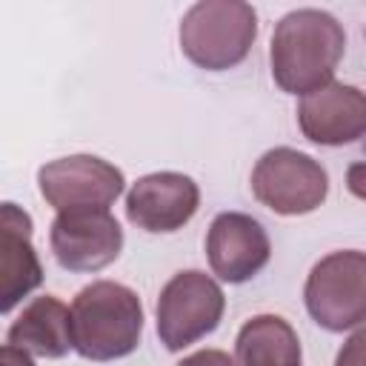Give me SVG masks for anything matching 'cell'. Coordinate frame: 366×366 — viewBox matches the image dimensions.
<instances>
[{
	"mask_svg": "<svg viewBox=\"0 0 366 366\" xmlns=\"http://www.w3.org/2000/svg\"><path fill=\"white\" fill-rule=\"evenodd\" d=\"M177 366H237L234 357L223 349H200L189 357H183Z\"/></svg>",
	"mask_w": 366,
	"mask_h": 366,
	"instance_id": "cell-15",
	"label": "cell"
},
{
	"mask_svg": "<svg viewBox=\"0 0 366 366\" xmlns=\"http://www.w3.org/2000/svg\"><path fill=\"white\" fill-rule=\"evenodd\" d=\"M200 206V189L189 174L180 172H152L132 183L126 194V217L132 226L169 234L183 229Z\"/></svg>",
	"mask_w": 366,
	"mask_h": 366,
	"instance_id": "cell-9",
	"label": "cell"
},
{
	"mask_svg": "<svg viewBox=\"0 0 366 366\" xmlns=\"http://www.w3.org/2000/svg\"><path fill=\"white\" fill-rule=\"evenodd\" d=\"M157 337L169 352H183L186 346L212 335L226 312V295L206 272L186 269L177 272L157 295Z\"/></svg>",
	"mask_w": 366,
	"mask_h": 366,
	"instance_id": "cell-5",
	"label": "cell"
},
{
	"mask_svg": "<svg viewBox=\"0 0 366 366\" xmlns=\"http://www.w3.org/2000/svg\"><path fill=\"white\" fill-rule=\"evenodd\" d=\"M252 194L257 203L283 217L315 212L329 194V174L306 152L277 146L269 149L252 169Z\"/></svg>",
	"mask_w": 366,
	"mask_h": 366,
	"instance_id": "cell-6",
	"label": "cell"
},
{
	"mask_svg": "<svg viewBox=\"0 0 366 366\" xmlns=\"http://www.w3.org/2000/svg\"><path fill=\"white\" fill-rule=\"evenodd\" d=\"M206 257L223 283H246L272 257L263 223L246 212H220L206 232Z\"/></svg>",
	"mask_w": 366,
	"mask_h": 366,
	"instance_id": "cell-10",
	"label": "cell"
},
{
	"mask_svg": "<svg viewBox=\"0 0 366 366\" xmlns=\"http://www.w3.org/2000/svg\"><path fill=\"white\" fill-rule=\"evenodd\" d=\"M54 260L66 272H100L123 252V229L106 209L57 212L49 229Z\"/></svg>",
	"mask_w": 366,
	"mask_h": 366,
	"instance_id": "cell-8",
	"label": "cell"
},
{
	"mask_svg": "<svg viewBox=\"0 0 366 366\" xmlns=\"http://www.w3.org/2000/svg\"><path fill=\"white\" fill-rule=\"evenodd\" d=\"M31 234V214L17 203H0V315L11 312L43 283V263Z\"/></svg>",
	"mask_w": 366,
	"mask_h": 366,
	"instance_id": "cell-12",
	"label": "cell"
},
{
	"mask_svg": "<svg viewBox=\"0 0 366 366\" xmlns=\"http://www.w3.org/2000/svg\"><path fill=\"white\" fill-rule=\"evenodd\" d=\"M306 312L326 332H352L366 317V254L343 249L320 257L303 286Z\"/></svg>",
	"mask_w": 366,
	"mask_h": 366,
	"instance_id": "cell-4",
	"label": "cell"
},
{
	"mask_svg": "<svg viewBox=\"0 0 366 366\" xmlns=\"http://www.w3.org/2000/svg\"><path fill=\"white\" fill-rule=\"evenodd\" d=\"M346 51V31L335 14L295 9L274 26L269 63L272 77L286 94H309L335 80Z\"/></svg>",
	"mask_w": 366,
	"mask_h": 366,
	"instance_id": "cell-1",
	"label": "cell"
},
{
	"mask_svg": "<svg viewBox=\"0 0 366 366\" xmlns=\"http://www.w3.org/2000/svg\"><path fill=\"white\" fill-rule=\"evenodd\" d=\"M37 186L46 203L57 212L80 209H106L123 194V172L94 154H69L57 157L37 172Z\"/></svg>",
	"mask_w": 366,
	"mask_h": 366,
	"instance_id": "cell-7",
	"label": "cell"
},
{
	"mask_svg": "<svg viewBox=\"0 0 366 366\" xmlns=\"http://www.w3.org/2000/svg\"><path fill=\"white\" fill-rule=\"evenodd\" d=\"M297 126L315 146H349L366 132V97L357 86L326 83L297 103Z\"/></svg>",
	"mask_w": 366,
	"mask_h": 366,
	"instance_id": "cell-11",
	"label": "cell"
},
{
	"mask_svg": "<svg viewBox=\"0 0 366 366\" xmlns=\"http://www.w3.org/2000/svg\"><path fill=\"white\" fill-rule=\"evenodd\" d=\"M0 366H34V360L29 352L6 343V346H0Z\"/></svg>",
	"mask_w": 366,
	"mask_h": 366,
	"instance_id": "cell-17",
	"label": "cell"
},
{
	"mask_svg": "<svg viewBox=\"0 0 366 366\" xmlns=\"http://www.w3.org/2000/svg\"><path fill=\"white\" fill-rule=\"evenodd\" d=\"M335 366H363V329H355V335L340 349Z\"/></svg>",
	"mask_w": 366,
	"mask_h": 366,
	"instance_id": "cell-16",
	"label": "cell"
},
{
	"mask_svg": "<svg viewBox=\"0 0 366 366\" xmlns=\"http://www.w3.org/2000/svg\"><path fill=\"white\" fill-rule=\"evenodd\" d=\"M183 54L206 71L243 63L257 40V11L243 0H200L180 20Z\"/></svg>",
	"mask_w": 366,
	"mask_h": 366,
	"instance_id": "cell-3",
	"label": "cell"
},
{
	"mask_svg": "<svg viewBox=\"0 0 366 366\" xmlns=\"http://www.w3.org/2000/svg\"><path fill=\"white\" fill-rule=\"evenodd\" d=\"M71 349L94 363L132 355L143 337V303L134 289L114 280L83 286L69 309Z\"/></svg>",
	"mask_w": 366,
	"mask_h": 366,
	"instance_id": "cell-2",
	"label": "cell"
},
{
	"mask_svg": "<svg viewBox=\"0 0 366 366\" xmlns=\"http://www.w3.org/2000/svg\"><path fill=\"white\" fill-rule=\"evenodd\" d=\"M300 337L280 315H254L237 332V366H300Z\"/></svg>",
	"mask_w": 366,
	"mask_h": 366,
	"instance_id": "cell-14",
	"label": "cell"
},
{
	"mask_svg": "<svg viewBox=\"0 0 366 366\" xmlns=\"http://www.w3.org/2000/svg\"><path fill=\"white\" fill-rule=\"evenodd\" d=\"M9 343L37 357H66L71 352L69 306L54 295L34 297L9 326Z\"/></svg>",
	"mask_w": 366,
	"mask_h": 366,
	"instance_id": "cell-13",
	"label": "cell"
}]
</instances>
